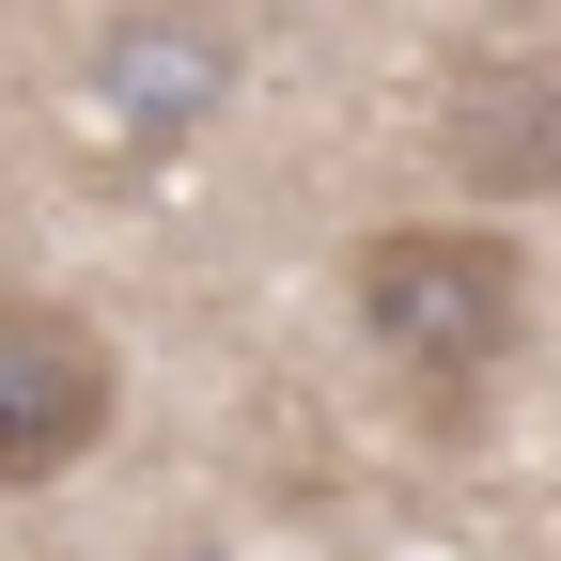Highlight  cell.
Wrapping results in <instances>:
<instances>
[{"label": "cell", "mask_w": 561, "mask_h": 561, "mask_svg": "<svg viewBox=\"0 0 561 561\" xmlns=\"http://www.w3.org/2000/svg\"><path fill=\"white\" fill-rule=\"evenodd\" d=\"M94 94H110L140 140H172V125H203V110L234 94V32L203 16V0H140V16L94 47Z\"/></svg>", "instance_id": "3"}, {"label": "cell", "mask_w": 561, "mask_h": 561, "mask_svg": "<svg viewBox=\"0 0 561 561\" xmlns=\"http://www.w3.org/2000/svg\"><path fill=\"white\" fill-rule=\"evenodd\" d=\"M343 312H359V343L421 390V421H468L483 375L530 343V250L500 219H375L343 250Z\"/></svg>", "instance_id": "1"}, {"label": "cell", "mask_w": 561, "mask_h": 561, "mask_svg": "<svg viewBox=\"0 0 561 561\" xmlns=\"http://www.w3.org/2000/svg\"><path fill=\"white\" fill-rule=\"evenodd\" d=\"M110 405H125V359L79 297H0V500L94 468Z\"/></svg>", "instance_id": "2"}, {"label": "cell", "mask_w": 561, "mask_h": 561, "mask_svg": "<svg viewBox=\"0 0 561 561\" xmlns=\"http://www.w3.org/2000/svg\"><path fill=\"white\" fill-rule=\"evenodd\" d=\"M437 125H453V172L483 203H530L561 172V62H468Z\"/></svg>", "instance_id": "4"}]
</instances>
